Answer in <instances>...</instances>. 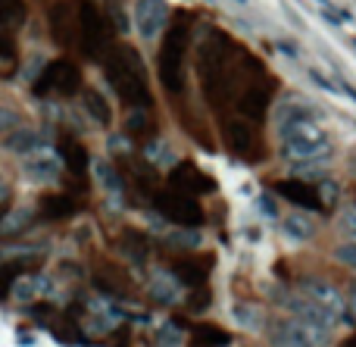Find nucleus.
Instances as JSON below:
<instances>
[{"label": "nucleus", "mask_w": 356, "mask_h": 347, "mask_svg": "<svg viewBox=\"0 0 356 347\" xmlns=\"http://www.w3.org/2000/svg\"><path fill=\"white\" fill-rule=\"evenodd\" d=\"M278 135H282V150L291 163L300 160H328L332 141L328 131L309 116V110L300 100H288L278 113Z\"/></svg>", "instance_id": "1"}, {"label": "nucleus", "mask_w": 356, "mask_h": 347, "mask_svg": "<svg viewBox=\"0 0 356 347\" xmlns=\"http://www.w3.org/2000/svg\"><path fill=\"white\" fill-rule=\"evenodd\" d=\"M25 172H29L31 179H38V181H54L56 172H60V166H56L50 156H47V160H44V156H38V160L25 163Z\"/></svg>", "instance_id": "18"}, {"label": "nucleus", "mask_w": 356, "mask_h": 347, "mask_svg": "<svg viewBox=\"0 0 356 347\" xmlns=\"http://www.w3.org/2000/svg\"><path fill=\"white\" fill-rule=\"evenodd\" d=\"M122 250H125V257H129V260L141 263L144 257H147L150 244H147V238L138 235V232H125V238H122Z\"/></svg>", "instance_id": "19"}, {"label": "nucleus", "mask_w": 356, "mask_h": 347, "mask_svg": "<svg viewBox=\"0 0 356 347\" xmlns=\"http://www.w3.org/2000/svg\"><path fill=\"white\" fill-rule=\"evenodd\" d=\"M156 207H160L163 216H169L178 225H200L203 223V213L188 194H178V191H163L156 194Z\"/></svg>", "instance_id": "7"}, {"label": "nucleus", "mask_w": 356, "mask_h": 347, "mask_svg": "<svg viewBox=\"0 0 356 347\" xmlns=\"http://www.w3.org/2000/svg\"><path fill=\"white\" fill-rule=\"evenodd\" d=\"M85 110L91 113V119L97 125H110L113 122L110 104H106V97L100 91H94V88H88V91H85Z\"/></svg>", "instance_id": "14"}, {"label": "nucleus", "mask_w": 356, "mask_h": 347, "mask_svg": "<svg viewBox=\"0 0 356 347\" xmlns=\"http://www.w3.org/2000/svg\"><path fill=\"white\" fill-rule=\"evenodd\" d=\"M129 131H135V135H144V131H147V113L138 110L135 116L129 119Z\"/></svg>", "instance_id": "25"}, {"label": "nucleus", "mask_w": 356, "mask_h": 347, "mask_svg": "<svg viewBox=\"0 0 356 347\" xmlns=\"http://www.w3.org/2000/svg\"><path fill=\"white\" fill-rule=\"evenodd\" d=\"M47 29H50V38H54L60 47L79 44V13L72 10V3L56 0L47 13Z\"/></svg>", "instance_id": "6"}, {"label": "nucleus", "mask_w": 356, "mask_h": 347, "mask_svg": "<svg viewBox=\"0 0 356 347\" xmlns=\"http://www.w3.org/2000/svg\"><path fill=\"white\" fill-rule=\"evenodd\" d=\"M22 263H10V266H0V298L10 294V288H16V279L22 275Z\"/></svg>", "instance_id": "22"}, {"label": "nucleus", "mask_w": 356, "mask_h": 347, "mask_svg": "<svg viewBox=\"0 0 356 347\" xmlns=\"http://www.w3.org/2000/svg\"><path fill=\"white\" fill-rule=\"evenodd\" d=\"M38 210H41L44 219H66L75 213V200L69 194H44Z\"/></svg>", "instance_id": "13"}, {"label": "nucleus", "mask_w": 356, "mask_h": 347, "mask_svg": "<svg viewBox=\"0 0 356 347\" xmlns=\"http://www.w3.org/2000/svg\"><path fill=\"white\" fill-rule=\"evenodd\" d=\"M6 216V204H0V219H3Z\"/></svg>", "instance_id": "27"}, {"label": "nucleus", "mask_w": 356, "mask_h": 347, "mask_svg": "<svg viewBox=\"0 0 356 347\" xmlns=\"http://www.w3.org/2000/svg\"><path fill=\"white\" fill-rule=\"evenodd\" d=\"M184 50H188V16H181L172 22V29L166 31L160 47V81L166 85L169 94L181 91L184 81Z\"/></svg>", "instance_id": "3"}, {"label": "nucleus", "mask_w": 356, "mask_h": 347, "mask_svg": "<svg viewBox=\"0 0 356 347\" xmlns=\"http://www.w3.org/2000/svg\"><path fill=\"white\" fill-rule=\"evenodd\" d=\"M169 181H172V191L188 194V197H191V194L213 191V179H207V175H203L194 163H178V166L172 169V175H169Z\"/></svg>", "instance_id": "10"}, {"label": "nucleus", "mask_w": 356, "mask_h": 347, "mask_svg": "<svg viewBox=\"0 0 356 347\" xmlns=\"http://www.w3.org/2000/svg\"><path fill=\"white\" fill-rule=\"evenodd\" d=\"M278 194H282L284 200H291V204L303 207V210H322V197L309 181H282Z\"/></svg>", "instance_id": "11"}, {"label": "nucleus", "mask_w": 356, "mask_h": 347, "mask_svg": "<svg viewBox=\"0 0 356 347\" xmlns=\"http://www.w3.org/2000/svg\"><path fill=\"white\" fill-rule=\"evenodd\" d=\"M3 144L13 150V154H31V150H38L44 144V138L31 129H22V131H10V138H6Z\"/></svg>", "instance_id": "15"}, {"label": "nucleus", "mask_w": 356, "mask_h": 347, "mask_svg": "<svg viewBox=\"0 0 356 347\" xmlns=\"http://www.w3.org/2000/svg\"><path fill=\"white\" fill-rule=\"evenodd\" d=\"M25 22V0H0V25L16 29Z\"/></svg>", "instance_id": "16"}, {"label": "nucleus", "mask_w": 356, "mask_h": 347, "mask_svg": "<svg viewBox=\"0 0 356 347\" xmlns=\"http://www.w3.org/2000/svg\"><path fill=\"white\" fill-rule=\"evenodd\" d=\"M60 156H63V163H66V166L72 169L75 175H81L88 169V163H91L88 150L81 147V141H75L72 135H63L60 138Z\"/></svg>", "instance_id": "12"}, {"label": "nucleus", "mask_w": 356, "mask_h": 347, "mask_svg": "<svg viewBox=\"0 0 356 347\" xmlns=\"http://www.w3.org/2000/svg\"><path fill=\"white\" fill-rule=\"evenodd\" d=\"M341 232H344L347 238H353V241H356V207H350V210L341 216Z\"/></svg>", "instance_id": "24"}, {"label": "nucleus", "mask_w": 356, "mask_h": 347, "mask_svg": "<svg viewBox=\"0 0 356 347\" xmlns=\"http://www.w3.org/2000/svg\"><path fill=\"white\" fill-rule=\"evenodd\" d=\"M169 22V3L166 0H135V25L141 38L154 41Z\"/></svg>", "instance_id": "8"}, {"label": "nucleus", "mask_w": 356, "mask_h": 347, "mask_svg": "<svg viewBox=\"0 0 356 347\" xmlns=\"http://www.w3.org/2000/svg\"><path fill=\"white\" fill-rule=\"evenodd\" d=\"M303 298L309 300L313 307H319L322 313H328L332 319H341V313H344V298H341V291L334 285H328V282H303Z\"/></svg>", "instance_id": "9"}, {"label": "nucleus", "mask_w": 356, "mask_h": 347, "mask_svg": "<svg viewBox=\"0 0 356 347\" xmlns=\"http://www.w3.org/2000/svg\"><path fill=\"white\" fill-rule=\"evenodd\" d=\"M13 125H16V113H10V110H0V131L13 129Z\"/></svg>", "instance_id": "26"}, {"label": "nucleus", "mask_w": 356, "mask_h": 347, "mask_svg": "<svg viewBox=\"0 0 356 347\" xmlns=\"http://www.w3.org/2000/svg\"><path fill=\"white\" fill-rule=\"evenodd\" d=\"M284 232H288V238H294V241H307L309 235H313V229H309V223L303 216H297V213H291V216H284Z\"/></svg>", "instance_id": "21"}, {"label": "nucleus", "mask_w": 356, "mask_h": 347, "mask_svg": "<svg viewBox=\"0 0 356 347\" xmlns=\"http://www.w3.org/2000/svg\"><path fill=\"white\" fill-rule=\"evenodd\" d=\"M104 72H106V81L113 85V91L131 110H147L154 104L147 88V75H144V63L138 56V50H131L129 44L110 47V54L104 56Z\"/></svg>", "instance_id": "2"}, {"label": "nucleus", "mask_w": 356, "mask_h": 347, "mask_svg": "<svg viewBox=\"0 0 356 347\" xmlns=\"http://www.w3.org/2000/svg\"><path fill=\"white\" fill-rule=\"evenodd\" d=\"M81 88V72L72 60H54L44 66V72L38 75L35 91L38 94H60V97H72Z\"/></svg>", "instance_id": "5"}, {"label": "nucleus", "mask_w": 356, "mask_h": 347, "mask_svg": "<svg viewBox=\"0 0 356 347\" xmlns=\"http://www.w3.org/2000/svg\"><path fill=\"white\" fill-rule=\"evenodd\" d=\"M16 60H19L16 38H10L6 31H0V69H3V75H10V72H13Z\"/></svg>", "instance_id": "20"}, {"label": "nucleus", "mask_w": 356, "mask_h": 347, "mask_svg": "<svg viewBox=\"0 0 356 347\" xmlns=\"http://www.w3.org/2000/svg\"><path fill=\"white\" fill-rule=\"evenodd\" d=\"M94 175H97V181L106 188V191H113V194L122 191V175H119L106 160H97V163H94Z\"/></svg>", "instance_id": "17"}, {"label": "nucleus", "mask_w": 356, "mask_h": 347, "mask_svg": "<svg viewBox=\"0 0 356 347\" xmlns=\"http://www.w3.org/2000/svg\"><path fill=\"white\" fill-rule=\"evenodd\" d=\"M334 254H338V260H341V263H347L350 269H356V241L341 244V248L334 250Z\"/></svg>", "instance_id": "23"}, {"label": "nucleus", "mask_w": 356, "mask_h": 347, "mask_svg": "<svg viewBox=\"0 0 356 347\" xmlns=\"http://www.w3.org/2000/svg\"><path fill=\"white\" fill-rule=\"evenodd\" d=\"M79 44L85 50V56H91V60L110 54V19H106L104 10H97L88 0L79 10Z\"/></svg>", "instance_id": "4"}]
</instances>
